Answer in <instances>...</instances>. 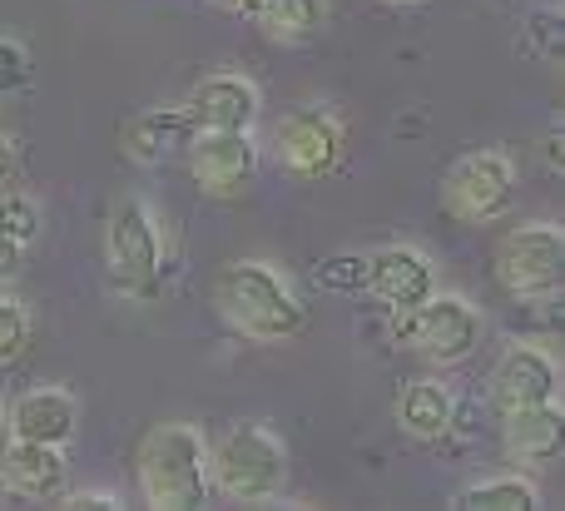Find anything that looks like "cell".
Instances as JSON below:
<instances>
[{
	"instance_id": "1",
	"label": "cell",
	"mask_w": 565,
	"mask_h": 511,
	"mask_svg": "<svg viewBox=\"0 0 565 511\" xmlns=\"http://www.w3.org/2000/svg\"><path fill=\"white\" fill-rule=\"evenodd\" d=\"M145 507L194 511L209 502V437L194 423H159L135 453Z\"/></svg>"
},
{
	"instance_id": "2",
	"label": "cell",
	"mask_w": 565,
	"mask_h": 511,
	"mask_svg": "<svg viewBox=\"0 0 565 511\" xmlns=\"http://www.w3.org/2000/svg\"><path fill=\"white\" fill-rule=\"evenodd\" d=\"M214 308L234 333L254 338V343H282V338L302 333V304L282 284L278 268L258 264V258H238V264L218 268Z\"/></svg>"
},
{
	"instance_id": "3",
	"label": "cell",
	"mask_w": 565,
	"mask_h": 511,
	"mask_svg": "<svg viewBox=\"0 0 565 511\" xmlns=\"http://www.w3.org/2000/svg\"><path fill=\"white\" fill-rule=\"evenodd\" d=\"M288 487V447L274 427L264 423H234L214 447H209V492L224 502H274Z\"/></svg>"
},
{
	"instance_id": "4",
	"label": "cell",
	"mask_w": 565,
	"mask_h": 511,
	"mask_svg": "<svg viewBox=\"0 0 565 511\" xmlns=\"http://www.w3.org/2000/svg\"><path fill=\"white\" fill-rule=\"evenodd\" d=\"M392 333L407 353H417L431 368H457L477 353L481 343V313L457 294H427L417 308L392 313Z\"/></svg>"
},
{
	"instance_id": "5",
	"label": "cell",
	"mask_w": 565,
	"mask_h": 511,
	"mask_svg": "<svg viewBox=\"0 0 565 511\" xmlns=\"http://www.w3.org/2000/svg\"><path fill=\"white\" fill-rule=\"evenodd\" d=\"M105 264H109V284L129 298H154L159 294V274H164V238L159 224L149 214L145 199L125 194L109 209V228H105Z\"/></svg>"
},
{
	"instance_id": "6",
	"label": "cell",
	"mask_w": 565,
	"mask_h": 511,
	"mask_svg": "<svg viewBox=\"0 0 565 511\" xmlns=\"http://www.w3.org/2000/svg\"><path fill=\"white\" fill-rule=\"evenodd\" d=\"M565 268V238L556 224H521L497 244V284L511 298L546 304L561 294Z\"/></svg>"
},
{
	"instance_id": "7",
	"label": "cell",
	"mask_w": 565,
	"mask_h": 511,
	"mask_svg": "<svg viewBox=\"0 0 565 511\" xmlns=\"http://www.w3.org/2000/svg\"><path fill=\"white\" fill-rule=\"evenodd\" d=\"M516 199V169L501 149H477L461 155L441 179V209L461 224H491Z\"/></svg>"
},
{
	"instance_id": "8",
	"label": "cell",
	"mask_w": 565,
	"mask_h": 511,
	"mask_svg": "<svg viewBox=\"0 0 565 511\" xmlns=\"http://www.w3.org/2000/svg\"><path fill=\"white\" fill-rule=\"evenodd\" d=\"M342 149H348V135L318 105L288 109L274 125V155L292 179H328L342 164Z\"/></svg>"
},
{
	"instance_id": "9",
	"label": "cell",
	"mask_w": 565,
	"mask_h": 511,
	"mask_svg": "<svg viewBox=\"0 0 565 511\" xmlns=\"http://www.w3.org/2000/svg\"><path fill=\"white\" fill-rule=\"evenodd\" d=\"M189 174L204 194L214 199H234L254 184L258 174V145L248 129H199L184 149Z\"/></svg>"
},
{
	"instance_id": "10",
	"label": "cell",
	"mask_w": 565,
	"mask_h": 511,
	"mask_svg": "<svg viewBox=\"0 0 565 511\" xmlns=\"http://www.w3.org/2000/svg\"><path fill=\"white\" fill-rule=\"evenodd\" d=\"M487 397L497 413H511V407H536V403H556L561 397V368L546 348L536 343H511L507 353L497 358L487 377Z\"/></svg>"
},
{
	"instance_id": "11",
	"label": "cell",
	"mask_w": 565,
	"mask_h": 511,
	"mask_svg": "<svg viewBox=\"0 0 565 511\" xmlns=\"http://www.w3.org/2000/svg\"><path fill=\"white\" fill-rule=\"evenodd\" d=\"M367 294L392 313H407L427 294H437V268H431V258L422 248L387 244L377 254H367Z\"/></svg>"
},
{
	"instance_id": "12",
	"label": "cell",
	"mask_w": 565,
	"mask_h": 511,
	"mask_svg": "<svg viewBox=\"0 0 565 511\" xmlns=\"http://www.w3.org/2000/svg\"><path fill=\"white\" fill-rule=\"evenodd\" d=\"M65 447H50V443H25V437H6L0 443V482L6 492L30 497V502H55L65 492Z\"/></svg>"
},
{
	"instance_id": "13",
	"label": "cell",
	"mask_w": 565,
	"mask_h": 511,
	"mask_svg": "<svg viewBox=\"0 0 565 511\" xmlns=\"http://www.w3.org/2000/svg\"><path fill=\"white\" fill-rule=\"evenodd\" d=\"M194 135H199V125L189 119L184 105H154V109H139V115L129 119L119 145H125V155L135 159V164L159 169V164L184 155Z\"/></svg>"
},
{
	"instance_id": "14",
	"label": "cell",
	"mask_w": 565,
	"mask_h": 511,
	"mask_svg": "<svg viewBox=\"0 0 565 511\" xmlns=\"http://www.w3.org/2000/svg\"><path fill=\"white\" fill-rule=\"evenodd\" d=\"M79 433V403L65 387H30L15 397L6 413V437H25V443H50L65 447Z\"/></svg>"
},
{
	"instance_id": "15",
	"label": "cell",
	"mask_w": 565,
	"mask_h": 511,
	"mask_svg": "<svg viewBox=\"0 0 565 511\" xmlns=\"http://www.w3.org/2000/svg\"><path fill=\"white\" fill-rule=\"evenodd\" d=\"M189 119L199 129H254L258 119V89L244 75H209L189 89Z\"/></svg>"
},
{
	"instance_id": "16",
	"label": "cell",
	"mask_w": 565,
	"mask_h": 511,
	"mask_svg": "<svg viewBox=\"0 0 565 511\" xmlns=\"http://www.w3.org/2000/svg\"><path fill=\"white\" fill-rule=\"evenodd\" d=\"M501 443L516 457L521 467H546L561 457L565 443V413L556 403H536V407H511L501 413Z\"/></svg>"
},
{
	"instance_id": "17",
	"label": "cell",
	"mask_w": 565,
	"mask_h": 511,
	"mask_svg": "<svg viewBox=\"0 0 565 511\" xmlns=\"http://www.w3.org/2000/svg\"><path fill=\"white\" fill-rule=\"evenodd\" d=\"M451 403H457L451 387H441L437 377H417L397 397V427L417 443H441L451 437Z\"/></svg>"
},
{
	"instance_id": "18",
	"label": "cell",
	"mask_w": 565,
	"mask_h": 511,
	"mask_svg": "<svg viewBox=\"0 0 565 511\" xmlns=\"http://www.w3.org/2000/svg\"><path fill=\"white\" fill-rule=\"evenodd\" d=\"M322 15H328V0H254L258 30L278 45H302L322 30Z\"/></svg>"
},
{
	"instance_id": "19",
	"label": "cell",
	"mask_w": 565,
	"mask_h": 511,
	"mask_svg": "<svg viewBox=\"0 0 565 511\" xmlns=\"http://www.w3.org/2000/svg\"><path fill=\"white\" fill-rule=\"evenodd\" d=\"M541 507V487L531 477H487V482L467 487L457 497V511H536Z\"/></svg>"
},
{
	"instance_id": "20",
	"label": "cell",
	"mask_w": 565,
	"mask_h": 511,
	"mask_svg": "<svg viewBox=\"0 0 565 511\" xmlns=\"http://www.w3.org/2000/svg\"><path fill=\"white\" fill-rule=\"evenodd\" d=\"M312 284L328 294H367V258L362 254H332L312 268Z\"/></svg>"
},
{
	"instance_id": "21",
	"label": "cell",
	"mask_w": 565,
	"mask_h": 511,
	"mask_svg": "<svg viewBox=\"0 0 565 511\" xmlns=\"http://www.w3.org/2000/svg\"><path fill=\"white\" fill-rule=\"evenodd\" d=\"M0 234L15 238L20 248L35 244V238H40V209H35V199L0 189Z\"/></svg>"
},
{
	"instance_id": "22",
	"label": "cell",
	"mask_w": 565,
	"mask_h": 511,
	"mask_svg": "<svg viewBox=\"0 0 565 511\" xmlns=\"http://www.w3.org/2000/svg\"><path fill=\"white\" fill-rule=\"evenodd\" d=\"M30 348V313L25 304H15V298L0 294V373L6 368H15L20 358H25Z\"/></svg>"
},
{
	"instance_id": "23",
	"label": "cell",
	"mask_w": 565,
	"mask_h": 511,
	"mask_svg": "<svg viewBox=\"0 0 565 511\" xmlns=\"http://www.w3.org/2000/svg\"><path fill=\"white\" fill-rule=\"evenodd\" d=\"M526 25H531L526 35H531V45H536V55H546V60L565 55V20H561V10H531Z\"/></svg>"
},
{
	"instance_id": "24",
	"label": "cell",
	"mask_w": 565,
	"mask_h": 511,
	"mask_svg": "<svg viewBox=\"0 0 565 511\" xmlns=\"http://www.w3.org/2000/svg\"><path fill=\"white\" fill-rule=\"evenodd\" d=\"M25 79H30L25 45H15V40H0V95H15Z\"/></svg>"
},
{
	"instance_id": "25",
	"label": "cell",
	"mask_w": 565,
	"mask_h": 511,
	"mask_svg": "<svg viewBox=\"0 0 565 511\" xmlns=\"http://www.w3.org/2000/svg\"><path fill=\"white\" fill-rule=\"evenodd\" d=\"M60 507H70V511H115L119 507V497H109V492H60L55 497Z\"/></svg>"
},
{
	"instance_id": "26",
	"label": "cell",
	"mask_w": 565,
	"mask_h": 511,
	"mask_svg": "<svg viewBox=\"0 0 565 511\" xmlns=\"http://www.w3.org/2000/svg\"><path fill=\"white\" fill-rule=\"evenodd\" d=\"M20 264H25V248H20L15 238L0 234V284H6V278H15V274H20Z\"/></svg>"
},
{
	"instance_id": "27",
	"label": "cell",
	"mask_w": 565,
	"mask_h": 511,
	"mask_svg": "<svg viewBox=\"0 0 565 511\" xmlns=\"http://www.w3.org/2000/svg\"><path fill=\"white\" fill-rule=\"evenodd\" d=\"M15 174V139L10 135H0V184Z\"/></svg>"
},
{
	"instance_id": "28",
	"label": "cell",
	"mask_w": 565,
	"mask_h": 511,
	"mask_svg": "<svg viewBox=\"0 0 565 511\" xmlns=\"http://www.w3.org/2000/svg\"><path fill=\"white\" fill-rule=\"evenodd\" d=\"M561 149H565V139L561 135H546V145H541V159H546V169H561Z\"/></svg>"
},
{
	"instance_id": "29",
	"label": "cell",
	"mask_w": 565,
	"mask_h": 511,
	"mask_svg": "<svg viewBox=\"0 0 565 511\" xmlns=\"http://www.w3.org/2000/svg\"><path fill=\"white\" fill-rule=\"evenodd\" d=\"M214 6L234 10V15H254V0H214Z\"/></svg>"
},
{
	"instance_id": "30",
	"label": "cell",
	"mask_w": 565,
	"mask_h": 511,
	"mask_svg": "<svg viewBox=\"0 0 565 511\" xmlns=\"http://www.w3.org/2000/svg\"><path fill=\"white\" fill-rule=\"evenodd\" d=\"M387 6H427V0H387Z\"/></svg>"
},
{
	"instance_id": "31",
	"label": "cell",
	"mask_w": 565,
	"mask_h": 511,
	"mask_svg": "<svg viewBox=\"0 0 565 511\" xmlns=\"http://www.w3.org/2000/svg\"><path fill=\"white\" fill-rule=\"evenodd\" d=\"M0 443H6V407H0Z\"/></svg>"
},
{
	"instance_id": "32",
	"label": "cell",
	"mask_w": 565,
	"mask_h": 511,
	"mask_svg": "<svg viewBox=\"0 0 565 511\" xmlns=\"http://www.w3.org/2000/svg\"><path fill=\"white\" fill-rule=\"evenodd\" d=\"M0 492H6V482H0Z\"/></svg>"
}]
</instances>
